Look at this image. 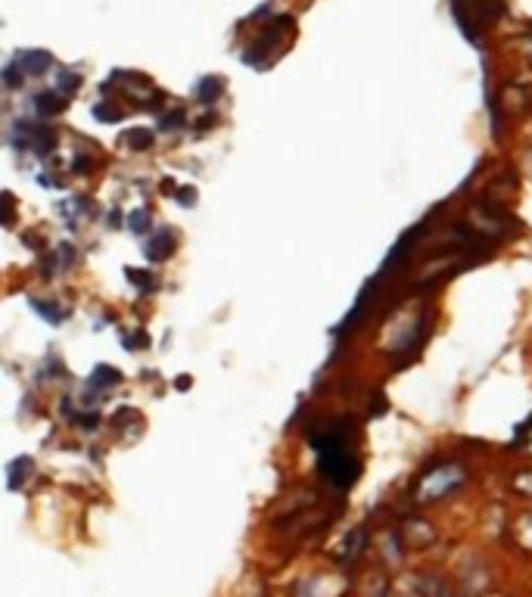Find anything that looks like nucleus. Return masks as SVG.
Instances as JSON below:
<instances>
[{
	"instance_id": "nucleus-1",
	"label": "nucleus",
	"mask_w": 532,
	"mask_h": 597,
	"mask_svg": "<svg viewBox=\"0 0 532 597\" xmlns=\"http://www.w3.org/2000/svg\"><path fill=\"white\" fill-rule=\"evenodd\" d=\"M464 479H467L464 467H458V464H442V467L430 470L424 479L417 482L414 501H417V504H433V501H442V498L452 495Z\"/></svg>"
},
{
	"instance_id": "nucleus-2",
	"label": "nucleus",
	"mask_w": 532,
	"mask_h": 597,
	"mask_svg": "<svg viewBox=\"0 0 532 597\" xmlns=\"http://www.w3.org/2000/svg\"><path fill=\"white\" fill-rule=\"evenodd\" d=\"M396 535H399L402 548H408V551H427L436 542V529L420 517H408Z\"/></svg>"
},
{
	"instance_id": "nucleus-3",
	"label": "nucleus",
	"mask_w": 532,
	"mask_h": 597,
	"mask_svg": "<svg viewBox=\"0 0 532 597\" xmlns=\"http://www.w3.org/2000/svg\"><path fill=\"white\" fill-rule=\"evenodd\" d=\"M346 582L336 576H312L296 585V597H343Z\"/></svg>"
},
{
	"instance_id": "nucleus-4",
	"label": "nucleus",
	"mask_w": 532,
	"mask_h": 597,
	"mask_svg": "<svg viewBox=\"0 0 532 597\" xmlns=\"http://www.w3.org/2000/svg\"><path fill=\"white\" fill-rule=\"evenodd\" d=\"M386 597H427V576L399 573L386 582Z\"/></svg>"
},
{
	"instance_id": "nucleus-5",
	"label": "nucleus",
	"mask_w": 532,
	"mask_h": 597,
	"mask_svg": "<svg viewBox=\"0 0 532 597\" xmlns=\"http://www.w3.org/2000/svg\"><path fill=\"white\" fill-rule=\"evenodd\" d=\"M464 10H467V25L489 28L504 13V4L501 0H464Z\"/></svg>"
},
{
	"instance_id": "nucleus-6",
	"label": "nucleus",
	"mask_w": 532,
	"mask_h": 597,
	"mask_svg": "<svg viewBox=\"0 0 532 597\" xmlns=\"http://www.w3.org/2000/svg\"><path fill=\"white\" fill-rule=\"evenodd\" d=\"M364 548H368V529L364 526H358V529H352L346 538H343V545L336 548V560H340L343 566H352L361 554H364Z\"/></svg>"
},
{
	"instance_id": "nucleus-7",
	"label": "nucleus",
	"mask_w": 532,
	"mask_h": 597,
	"mask_svg": "<svg viewBox=\"0 0 532 597\" xmlns=\"http://www.w3.org/2000/svg\"><path fill=\"white\" fill-rule=\"evenodd\" d=\"M19 131L25 134V147L32 153H47L53 147V131L35 122H19Z\"/></svg>"
},
{
	"instance_id": "nucleus-8",
	"label": "nucleus",
	"mask_w": 532,
	"mask_h": 597,
	"mask_svg": "<svg viewBox=\"0 0 532 597\" xmlns=\"http://www.w3.org/2000/svg\"><path fill=\"white\" fill-rule=\"evenodd\" d=\"M147 259L150 262H165V259H172V252H175V234L172 231H156L150 234L147 240Z\"/></svg>"
},
{
	"instance_id": "nucleus-9",
	"label": "nucleus",
	"mask_w": 532,
	"mask_h": 597,
	"mask_svg": "<svg viewBox=\"0 0 532 597\" xmlns=\"http://www.w3.org/2000/svg\"><path fill=\"white\" fill-rule=\"evenodd\" d=\"M508 535L520 551L532 554V510H526L514 523H508Z\"/></svg>"
},
{
	"instance_id": "nucleus-10",
	"label": "nucleus",
	"mask_w": 532,
	"mask_h": 597,
	"mask_svg": "<svg viewBox=\"0 0 532 597\" xmlns=\"http://www.w3.org/2000/svg\"><path fill=\"white\" fill-rule=\"evenodd\" d=\"M25 75H32V78H38V75H44L50 66H53V60H50V53H44V50H28V53H22L19 56V63H16Z\"/></svg>"
},
{
	"instance_id": "nucleus-11",
	"label": "nucleus",
	"mask_w": 532,
	"mask_h": 597,
	"mask_svg": "<svg viewBox=\"0 0 532 597\" xmlns=\"http://www.w3.org/2000/svg\"><path fill=\"white\" fill-rule=\"evenodd\" d=\"M122 144L134 153H147L153 147V131L150 128H131L122 134Z\"/></svg>"
},
{
	"instance_id": "nucleus-12",
	"label": "nucleus",
	"mask_w": 532,
	"mask_h": 597,
	"mask_svg": "<svg viewBox=\"0 0 532 597\" xmlns=\"http://www.w3.org/2000/svg\"><path fill=\"white\" fill-rule=\"evenodd\" d=\"M122 383V374L116 371L112 364H100V367H94V374H91V386L94 389H112V386H119Z\"/></svg>"
},
{
	"instance_id": "nucleus-13",
	"label": "nucleus",
	"mask_w": 532,
	"mask_h": 597,
	"mask_svg": "<svg viewBox=\"0 0 532 597\" xmlns=\"http://www.w3.org/2000/svg\"><path fill=\"white\" fill-rule=\"evenodd\" d=\"M386 573H380V570H374V573H368L361 579V597H386Z\"/></svg>"
},
{
	"instance_id": "nucleus-14",
	"label": "nucleus",
	"mask_w": 532,
	"mask_h": 597,
	"mask_svg": "<svg viewBox=\"0 0 532 597\" xmlns=\"http://www.w3.org/2000/svg\"><path fill=\"white\" fill-rule=\"evenodd\" d=\"M66 109V100L60 91H47V94H38V112L41 116H60V112Z\"/></svg>"
},
{
	"instance_id": "nucleus-15",
	"label": "nucleus",
	"mask_w": 532,
	"mask_h": 597,
	"mask_svg": "<svg viewBox=\"0 0 532 597\" xmlns=\"http://www.w3.org/2000/svg\"><path fill=\"white\" fill-rule=\"evenodd\" d=\"M221 91H224L221 78H203L200 84H196V100H200V103H215Z\"/></svg>"
},
{
	"instance_id": "nucleus-16",
	"label": "nucleus",
	"mask_w": 532,
	"mask_h": 597,
	"mask_svg": "<svg viewBox=\"0 0 532 597\" xmlns=\"http://www.w3.org/2000/svg\"><path fill=\"white\" fill-rule=\"evenodd\" d=\"M511 492H514V495H520V498H529V501H532V467L517 470V473L511 476Z\"/></svg>"
},
{
	"instance_id": "nucleus-17",
	"label": "nucleus",
	"mask_w": 532,
	"mask_h": 597,
	"mask_svg": "<svg viewBox=\"0 0 532 597\" xmlns=\"http://www.w3.org/2000/svg\"><path fill=\"white\" fill-rule=\"evenodd\" d=\"M35 305V311H38V315H44L53 327H60L66 318H69V311L66 308H60V305H56V302H50V305H44V302H32Z\"/></svg>"
},
{
	"instance_id": "nucleus-18",
	"label": "nucleus",
	"mask_w": 532,
	"mask_h": 597,
	"mask_svg": "<svg viewBox=\"0 0 532 597\" xmlns=\"http://www.w3.org/2000/svg\"><path fill=\"white\" fill-rule=\"evenodd\" d=\"M153 227V215L147 212V209H134L131 215H128V231L131 234H147Z\"/></svg>"
},
{
	"instance_id": "nucleus-19",
	"label": "nucleus",
	"mask_w": 532,
	"mask_h": 597,
	"mask_svg": "<svg viewBox=\"0 0 532 597\" xmlns=\"http://www.w3.org/2000/svg\"><path fill=\"white\" fill-rule=\"evenodd\" d=\"M122 343L128 346V352H140V349L150 346V336H147L144 330H134V333H125V336H122Z\"/></svg>"
},
{
	"instance_id": "nucleus-20",
	"label": "nucleus",
	"mask_w": 532,
	"mask_h": 597,
	"mask_svg": "<svg viewBox=\"0 0 532 597\" xmlns=\"http://www.w3.org/2000/svg\"><path fill=\"white\" fill-rule=\"evenodd\" d=\"M0 221H4V224L16 221V199H13V193H0Z\"/></svg>"
},
{
	"instance_id": "nucleus-21",
	"label": "nucleus",
	"mask_w": 532,
	"mask_h": 597,
	"mask_svg": "<svg viewBox=\"0 0 532 597\" xmlns=\"http://www.w3.org/2000/svg\"><path fill=\"white\" fill-rule=\"evenodd\" d=\"M125 277H128V283H134L137 290H150V287H153V277H147V271L128 268V271H125Z\"/></svg>"
},
{
	"instance_id": "nucleus-22",
	"label": "nucleus",
	"mask_w": 532,
	"mask_h": 597,
	"mask_svg": "<svg viewBox=\"0 0 532 597\" xmlns=\"http://www.w3.org/2000/svg\"><path fill=\"white\" fill-rule=\"evenodd\" d=\"M78 84H81L78 72H63V75H60V94L66 97V94L78 91Z\"/></svg>"
},
{
	"instance_id": "nucleus-23",
	"label": "nucleus",
	"mask_w": 532,
	"mask_h": 597,
	"mask_svg": "<svg viewBox=\"0 0 532 597\" xmlns=\"http://www.w3.org/2000/svg\"><path fill=\"white\" fill-rule=\"evenodd\" d=\"M94 116L100 119V122H116L122 112L119 109H112V106H106V103H100V106H94Z\"/></svg>"
},
{
	"instance_id": "nucleus-24",
	"label": "nucleus",
	"mask_w": 532,
	"mask_h": 597,
	"mask_svg": "<svg viewBox=\"0 0 532 597\" xmlns=\"http://www.w3.org/2000/svg\"><path fill=\"white\" fill-rule=\"evenodd\" d=\"M175 196H178L181 206H193L196 203V190L193 187H175Z\"/></svg>"
},
{
	"instance_id": "nucleus-25",
	"label": "nucleus",
	"mask_w": 532,
	"mask_h": 597,
	"mask_svg": "<svg viewBox=\"0 0 532 597\" xmlns=\"http://www.w3.org/2000/svg\"><path fill=\"white\" fill-rule=\"evenodd\" d=\"M184 116H181V112H168V116H162L159 119V125L165 128V131H172V128H178V122H181Z\"/></svg>"
},
{
	"instance_id": "nucleus-26",
	"label": "nucleus",
	"mask_w": 532,
	"mask_h": 597,
	"mask_svg": "<svg viewBox=\"0 0 532 597\" xmlns=\"http://www.w3.org/2000/svg\"><path fill=\"white\" fill-rule=\"evenodd\" d=\"M4 75H7L4 81L10 84V88H19V84H22V78H19V66H10V69H7Z\"/></svg>"
},
{
	"instance_id": "nucleus-27",
	"label": "nucleus",
	"mask_w": 532,
	"mask_h": 597,
	"mask_svg": "<svg viewBox=\"0 0 532 597\" xmlns=\"http://www.w3.org/2000/svg\"><path fill=\"white\" fill-rule=\"evenodd\" d=\"M483 597H501V594H483Z\"/></svg>"
}]
</instances>
